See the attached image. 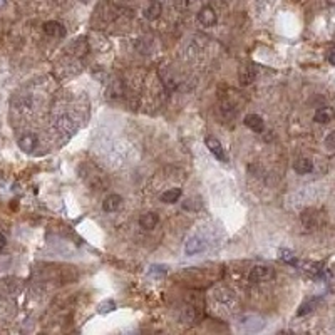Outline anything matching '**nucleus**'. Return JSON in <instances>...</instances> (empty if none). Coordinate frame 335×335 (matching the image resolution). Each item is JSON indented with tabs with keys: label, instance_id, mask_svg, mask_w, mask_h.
Wrapping results in <instances>:
<instances>
[{
	"label": "nucleus",
	"instance_id": "1",
	"mask_svg": "<svg viewBox=\"0 0 335 335\" xmlns=\"http://www.w3.org/2000/svg\"><path fill=\"white\" fill-rule=\"evenodd\" d=\"M275 276V271L271 266L266 265H256L253 270L250 271V280L255 284H261V282H268Z\"/></svg>",
	"mask_w": 335,
	"mask_h": 335
},
{
	"label": "nucleus",
	"instance_id": "2",
	"mask_svg": "<svg viewBox=\"0 0 335 335\" xmlns=\"http://www.w3.org/2000/svg\"><path fill=\"white\" fill-rule=\"evenodd\" d=\"M238 325L245 332H258L263 327V320L260 317L253 315V313H247V315H242L238 318Z\"/></svg>",
	"mask_w": 335,
	"mask_h": 335
},
{
	"label": "nucleus",
	"instance_id": "3",
	"mask_svg": "<svg viewBox=\"0 0 335 335\" xmlns=\"http://www.w3.org/2000/svg\"><path fill=\"white\" fill-rule=\"evenodd\" d=\"M205 144H206V148L209 149V153H211L214 158L219 159V161H223V163H228V156L223 151V146H221V143H219L216 138H213V136H208V138L205 139Z\"/></svg>",
	"mask_w": 335,
	"mask_h": 335
},
{
	"label": "nucleus",
	"instance_id": "4",
	"mask_svg": "<svg viewBox=\"0 0 335 335\" xmlns=\"http://www.w3.org/2000/svg\"><path fill=\"white\" fill-rule=\"evenodd\" d=\"M198 22H200L203 27H213L214 24H216V14H214V10L206 5V7H203L200 12H198Z\"/></svg>",
	"mask_w": 335,
	"mask_h": 335
},
{
	"label": "nucleus",
	"instance_id": "5",
	"mask_svg": "<svg viewBox=\"0 0 335 335\" xmlns=\"http://www.w3.org/2000/svg\"><path fill=\"white\" fill-rule=\"evenodd\" d=\"M44 34L49 35V37H55V39H61L66 35V29L64 25L61 22H55V20H49V22L44 24Z\"/></svg>",
	"mask_w": 335,
	"mask_h": 335
},
{
	"label": "nucleus",
	"instance_id": "6",
	"mask_svg": "<svg viewBox=\"0 0 335 335\" xmlns=\"http://www.w3.org/2000/svg\"><path fill=\"white\" fill-rule=\"evenodd\" d=\"M37 143H39L37 136L32 133H27L19 138V148L22 149L24 153H32V151L37 148Z\"/></svg>",
	"mask_w": 335,
	"mask_h": 335
},
{
	"label": "nucleus",
	"instance_id": "7",
	"mask_svg": "<svg viewBox=\"0 0 335 335\" xmlns=\"http://www.w3.org/2000/svg\"><path fill=\"white\" fill-rule=\"evenodd\" d=\"M205 248H206V242L205 240H201V238H196V237L190 238L185 245V251L188 255L201 253V251H205Z\"/></svg>",
	"mask_w": 335,
	"mask_h": 335
},
{
	"label": "nucleus",
	"instance_id": "8",
	"mask_svg": "<svg viewBox=\"0 0 335 335\" xmlns=\"http://www.w3.org/2000/svg\"><path fill=\"white\" fill-rule=\"evenodd\" d=\"M243 123H245V126H247L248 129L255 131V133H261V131H263V128H265L263 119H261L258 114H248V116L245 118Z\"/></svg>",
	"mask_w": 335,
	"mask_h": 335
},
{
	"label": "nucleus",
	"instance_id": "9",
	"mask_svg": "<svg viewBox=\"0 0 335 335\" xmlns=\"http://www.w3.org/2000/svg\"><path fill=\"white\" fill-rule=\"evenodd\" d=\"M333 118H335V111H333V107H328V106L317 109L315 116H313V119H315L317 123H320V124H327V123H330V121H333Z\"/></svg>",
	"mask_w": 335,
	"mask_h": 335
},
{
	"label": "nucleus",
	"instance_id": "10",
	"mask_svg": "<svg viewBox=\"0 0 335 335\" xmlns=\"http://www.w3.org/2000/svg\"><path fill=\"white\" fill-rule=\"evenodd\" d=\"M158 221H159V216H158V213H154V211L144 213L143 216L139 218L141 228H144V230H153V228H156Z\"/></svg>",
	"mask_w": 335,
	"mask_h": 335
},
{
	"label": "nucleus",
	"instance_id": "11",
	"mask_svg": "<svg viewBox=\"0 0 335 335\" xmlns=\"http://www.w3.org/2000/svg\"><path fill=\"white\" fill-rule=\"evenodd\" d=\"M121 205H123V198L119 195H109L106 200L102 201L104 211H107V213H114L116 209L121 208Z\"/></svg>",
	"mask_w": 335,
	"mask_h": 335
},
{
	"label": "nucleus",
	"instance_id": "12",
	"mask_svg": "<svg viewBox=\"0 0 335 335\" xmlns=\"http://www.w3.org/2000/svg\"><path fill=\"white\" fill-rule=\"evenodd\" d=\"M293 170H295L298 175H308L313 170V163L308 158H298L293 164Z\"/></svg>",
	"mask_w": 335,
	"mask_h": 335
},
{
	"label": "nucleus",
	"instance_id": "13",
	"mask_svg": "<svg viewBox=\"0 0 335 335\" xmlns=\"http://www.w3.org/2000/svg\"><path fill=\"white\" fill-rule=\"evenodd\" d=\"M181 195H183V193H181L180 188H170V190L164 191L163 195H161V201H163V203H170V205H173V203L180 201Z\"/></svg>",
	"mask_w": 335,
	"mask_h": 335
},
{
	"label": "nucleus",
	"instance_id": "14",
	"mask_svg": "<svg viewBox=\"0 0 335 335\" xmlns=\"http://www.w3.org/2000/svg\"><path fill=\"white\" fill-rule=\"evenodd\" d=\"M317 219H318V214L315 209H305V211L302 213V223L305 225L307 228H315Z\"/></svg>",
	"mask_w": 335,
	"mask_h": 335
},
{
	"label": "nucleus",
	"instance_id": "15",
	"mask_svg": "<svg viewBox=\"0 0 335 335\" xmlns=\"http://www.w3.org/2000/svg\"><path fill=\"white\" fill-rule=\"evenodd\" d=\"M161 4L158 2V0H153V2L149 4V7L144 10V17L148 20H156L161 15Z\"/></svg>",
	"mask_w": 335,
	"mask_h": 335
},
{
	"label": "nucleus",
	"instance_id": "16",
	"mask_svg": "<svg viewBox=\"0 0 335 335\" xmlns=\"http://www.w3.org/2000/svg\"><path fill=\"white\" fill-rule=\"evenodd\" d=\"M318 302H320V298H317V297H315V298H310V300H307L305 303H302V307L298 308L297 315H300V317H302V315H307V313H310V312L313 310V308L317 307V303H318Z\"/></svg>",
	"mask_w": 335,
	"mask_h": 335
},
{
	"label": "nucleus",
	"instance_id": "17",
	"mask_svg": "<svg viewBox=\"0 0 335 335\" xmlns=\"http://www.w3.org/2000/svg\"><path fill=\"white\" fill-rule=\"evenodd\" d=\"M255 79V71L251 69V67H243L242 72H240V81H242L243 86H247V84H251Z\"/></svg>",
	"mask_w": 335,
	"mask_h": 335
},
{
	"label": "nucleus",
	"instance_id": "18",
	"mask_svg": "<svg viewBox=\"0 0 335 335\" xmlns=\"http://www.w3.org/2000/svg\"><path fill=\"white\" fill-rule=\"evenodd\" d=\"M201 198L200 196H191V198H188V200L183 203V208L185 209H191V211H196V209H200L201 208Z\"/></svg>",
	"mask_w": 335,
	"mask_h": 335
},
{
	"label": "nucleus",
	"instance_id": "19",
	"mask_svg": "<svg viewBox=\"0 0 335 335\" xmlns=\"http://www.w3.org/2000/svg\"><path fill=\"white\" fill-rule=\"evenodd\" d=\"M280 258L284 261H287V263H290V265H298V260H297L295 253L290 251V250H282L280 251Z\"/></svg>",
	"mask_w": 335,
	"mask_h": 335
},
{
	"label": "nucleus",
	"instance_id": "20",
	"mask_svg": "<svg viewBox=\"0 0 335 335\" xmlns=\"http://www.w3.org/2000/svg\"><path fill=\"white\" fill-rule=\"evenodd\" d=\"M116 308V303L114 300H104L102 303H99V313H109Z\"/></svg>",
	"mask_w": 335,
	"mask_h": 335
},
{
	"label": "nucleus",
	"instance_id": "21",
	"mask_svg": "<svg viewBox=\"0 0 335 335\" xmlns=\"http://www.w3.org/2000/svg\"><path fill=\"white\" fill-rule=\"evenodd\" d=\"M164 273H166V266L164 265H153L149 268L151 276H163Z\"/></svg>",
	"mask_w": 335,
	"mask_h": 335
},
{
	"label": "nucleus",
	"instance_id": "22",
	"mask_svg": "<svg viewBox=\"0 0 335 335\" xmlns=\"http://www.w3.org/2000/svg\"><path fill=\"white\" fill-rule=\"evenodd\" d=\"M325 146L328 149H335V131L328 133V136L325 138Z\"/></svg>",
	"mask_w": 335,
	"mask_h": 335
},
{
	"label": "nucleus",
	"instance_id": "23",
	"mask_svg": "<svg viewBox=\"0 0 335 335\" xmlns=\"http://www.w3.org/2000/svg\"><path fill=\"white\" fill-rule=\"evenodd\" d=\"M188 4H190V0H175V7L178 10H185L188 7Z\"/></svg>",
	"mask_w": 335,
	"mask_h": 335
},
{
	"label": "nucleus",
	"instance_id": "24",
	"mask_svg": "<svg viewBox=\"0 0 335 335\" xmlns=\"http://www.w3.org/2000/svg\"><path fill=\"white\" fill-rule=\"evenodd\" d=\"M328 62H330L332 66H335V49H332L328 52Z\"/></svg>",
	"mask_w": 335,
	"mask_h": 335
},
{
	"label": "nucleus",
	"instance_id": "25",
	"mask_svg": "<svg viewBox=\"0 0 335 335\" xmlns=\"http://www.w3.org/2000/svg\"><path fill=\"white\" fill-rule=\"evenodd\" d=\"M5 243H7V240H5V237L2 233H0V250H2L5 247Z\"/></svg>",
	"mask_w": 335,
	"mask_h": 335
},
{
	"label": "nucleus",
	"instance_id": "26",
	"mask_svg": "<svg viewBox=\"0 0 335 335\" xmlns=\"http://www.w3.org/2000/svg\"><path fill=\"white\" fill-rule=\"evenodd\" d=\"M5 5H7V0H0V10H2Z\"/></svg>",
	"mask_w": 335,
	"mask_h": 335
},
{
	"label": "nucleus",
	"instance_id": "27",
	"mask_svg": "<svg viewBox=\"0 0 335 335\" xmlns=\"http://www.w3.org/2000/svg\"><path fill=\"white\" fill-rule=\"evenodd\" d=\"M327 4L328 5H335V0H327Z\"/></svg>",
	"mask_w": 335,
	"mask_h": 335
},
{
	"label": "nucleus",
	"instance_id": "28",
	"mask_svg": "<svg viewBox=\"0 0 335 335\" xmlns=\"http://www.w3.org/2000/svg\"><path fill=\"white\" fill-rule=\"evenodd\" d=\"M79 2H82V4H87V2H89V0H79Z\"/></svg>",
	"mask_w": 335,
	"mask_h": 335
}]
</instances>
